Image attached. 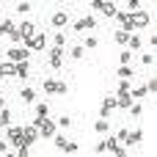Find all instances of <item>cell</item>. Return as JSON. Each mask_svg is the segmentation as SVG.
Instances as JSON below:
<instances>
[{"label": "cell", "mask_w": 157, "mask_h": 157, "mask_svg": "<svg viewBox=\"0 0 157 157\" xmlns=\"http://www.w3.org/2000/svg\"><path fill=\"white\" fill-rule=\"evenodd\" d=\"M33 127L39 130V138H52V135L58 132V124H55V121H50L47 116H44V119H41V116H36Z\"/></svg>", "instance_id": "1"}, {"label": "cell", "mask_w": 157, "mask_h": 157, "mask_svg": "<svg viewBox=\"0 0 157 157\" xmlns=\"http://www.w3.org/2000/svg\"><path fill=\"white\" fill-rule=\"evenodd\" d=\"M102 149H105V152H110V155H119V157L127 155V149H124V146L119 144V138H113V135H108V138L102 141Z\"/></svg>", "instance_id": "2"}, {"label": "cell", "mask_w": 157, "mask_h": 157, "mask_svg": "<svg viewBox=\"0 0 157 157\" xmlns=\"http://www.w3.org/2000/svg\"><path fill=\"white\" fill-rule=\"evenodd\" d=\"M22 47H28V50H44V47H47V36H44V33H33L30 39H25Z\"/></svg>", "instance_id": "3"}, {"label": "cell", "mask_w": 157, "mask_h": 157, "mask_svg": "<svg viewBox=\"0 0 157 157\" xmlns=\"http://www.w3.org/2000/svg\"><path fill=\"white\" fill-rule=\"evenodd\" d=\"M8 58H11V63H22V61L30 58V50L28 47H11L8 50Z\"/></svg>", "instance_id": "4"}, {"label": "cell", "mask_w": 157, "mask_h": 157, "mask_svg": "<svg viewBox=\"0 0 157 157\" xmlns=\"http://www.w3.org/2000/svg\"><path fill=\"white\" fill-rule=\"evenodd\" d=\"M91 6H94L97 11H102L105 17H116V11H119V8H116V3H108V0H94Z\"/></svg>", "instance_id": "5"}, {"label": "cell", "mask_w": 157, "mask_h": 157, "mask_svg": "<svg viewBox=\"0 0 157 157\" xmlns=\"http://www.w3.org/2000/svg\"><path fill=\"white\" fill-rule=\"evenodd\" d=\"M130 19H132V28H146L152 17H149L146 11H141V8H138V11H132V14H130Z\"/></svg>", "instance_id": "6"}, {"label": "cell", "mask_w": 157, "mask_h": 157, "mask_svg": "<svg viewBox=\"0 0 157 157\" xmlns=\"http://www.w3.org/2000/svg\"><path fill=\"white\" fill-rule=\"evenodd\" d=\"M39 141V130L36 127H22V146H33Z\"/></svg>", "instance_id": "7"}, {"label": "cell", "mask_w": 157, "mask_h": 157, "mask_svg": "<svg viewBox=\"0 0 157 157\" xmlns=\"http://www.w3.org/2000/svg\"><path fill=\"white\" fill-rule=\"evenodd\" d=\"M94 25H97V19H94L91 14H86V17H80V19L75 22V30H77V33H83V30H91Z\"/></svg>", "instance_id": "8"}, {"label": "cell", "mask_w": 157, "mask_h": 157, "mask_svg": "<svg viewBox=\"0 0 157 157\" xmlns=\"http://www.w3.org/2000/svg\"><path fill=\"white\" fill-rule=\"evenodd\" d=\"M8 146H22V127H8Z\"/></svg>", "instance_id": "9"}, {"label": "cell", "mask_w": 157, "mask_h": 157, "mask_svg": "<svg viewBox=\"0 0 157 157\" xmlns=\"http://www.w3.org/2000/svg\"><path fill=\"white\" fill-rule=\"evenodd\" d=\"M116 19L121 22V30H132V19H130V11H116Z\"/></svg>", "instance_id": "10"}, {"label": "cell", "mask_w": 157, "mask_h": 157, "mask_svg": "<svg viewBox=\"0 0 157 157\" xmlns=\"http://www.w3.org/2000/svg\"><path fill=\"white\" fill-rule=\"evenodd\" d=\"M17 30H19V36H22V44H25V39H30V36L36 33V25H33V22H22Z\"/></svg>", "instance_id": "11"}, {"label": "cell", "mask_w": 157, "mask_h": 157, "mask_svg": "<svg viewBox=\"0 0 157 157\" xmlns=\"http://www.w3.org/2000/svg\"><path fill=\"white\" fill-rule=\"evenodd\" d=\"M61 58H63V47H55V50L50 52V66H52V69H61V63H63Z\"/></svg>", "instance_id": "12"}, {"label": "cell", "mask_w": 157, "mask_h": 157, "mask_svg": "<svg viewBox=\"0 0 157 157\" xmlns=\"http://www.w3.org/2000/svg\"><path fill=\"white\" fill-rule=\"evenodd\" d=\"M28 75H30V69H28V61H22V63H14V77L25 80Z\"/></svg>", "instance_id": "13"}, {"label": "cell", "mask_w": 157, "mask_h": 157, "mask_svg": "<svg viewBox=\"0 0 157 157\" xmlns=\"http://www.w3.org/2000/svg\"><path fill=\"white\" fill-rule=\"evenodd\" d=\"M66 22H69V14H66V11H55V14H52V25H55V28H63Z\"/></svg>", "instance_id": "14"}, {"label": "cell", "mask_w": 157, "mask_h": 157, "mask_svg": "<svg viewBox=\"0 0 157 157\" xmlns=\"http://www.w3.org/2000/svg\"><path fill=\"white\" fill-rule=\"evenodd\" d=\"M130 105H132L130 94H116V108H130Z\"/></svg>", "instance_id": "15"}, {"label": "cell", "mask_w": 157, "mask_h": 157, "mask_svg": "<svg viewBox=\"0 0 157 157\" xmlns=\"http://www.w3.org/2000/svg\"><path fill=\"white\" fill-rule=\"evenodd\" d=\"M141 144V132L135 130V132H127V138H124V146H138Z\"/></svg>", "instance_id": "16"}, {"label": "cell", "mask_w": 157, "mask_h": 157, "mask_svg": "<svg viewBox=\"0 0 157 157\" xmlns=\"http://www.w3.org/2000/svg\"><path fill=\"white\" fill-rule=\"evenodd\" d=\"M0 77H14V63H0Z\"/></svg>", "instance_id": "17"}, {"label": "cell", "mask_w": 157, "mask_h": 157, "mask_svg": "<svg viewBox=\"0 0 157 157\" xmlns=\"http://www.w3.org/2000/svg\"><path fill=\"white\" fill-rule=\"evenodd\" d=\"M14 28H17V25H14L11 19H6V22H0V36H8V33H11Z\"/></svg>", "instance_id": "18"}, {"label": "cell", "mask_w": 157, "mask_h": 157, "mask_svg": "<svg viewBox=\"0 0 157 157\" xmlns=\"http://www.w3.org/2000/svg\"><path fill=\"white\" fill-rule=\"evenodd\" d=\"M116 75H119L121 80H127V77H132V66H119V69H116Z\"/></svg>", "instance_id": "19"}, {"label": "cell", "mask_w": 157, "mask_h": 157, "mask_svg": "<svg viewBox=\"0 0 157 157\" xmlns=\"http://www.w3.org/2000/svg\"><path fill=\"white\" fill-rule=\"evenodd\" d=\"M41 88L44 94H55V80H41Z\"/></svg>", "instance_id": "20"}, {"label": "cell", "mask_w": 157, "mask_h": 157, "mask_svg": "<svg viewBox=\"0 0 157 157\" xmlns=\"http://www.w3.org/2000/svg\"><path fill=\"white\" fill-rule=\"evenodd\" d=\"M130 88H132V83H130V80H121L119 88H116V94H130Z\"/></svg>", "instance_id": "21"}, {"label": "cell", "mask_w": 157, "mask_h": 157, "mask_svg": "<svg viewBox=\"0 0 157 157\" xmlns=\"http://www.w3.org/2000/svg\"><path fill=\"white\" fill-rule=\"evenodd\" d=\"M130 97H132V99H144V97H146V88H144V86H141V88H130Z\"/></svg>", "instance_id": "22"}, {"label": "cell", "mask_w": 157, "mask_h": 157, "mask_svg": "<svg viewBox=\"0 0 157 157\" xmlns=\"http://www.w3.org/2000/svg\"><path fill=\"white\" fill-rule=\"evenodd\" d=\"M113 36H116V41H119V44H127V39H130V33H127V30H116Z\"/></svg>", "instance_id": "23"}, {"label": "cell", "mask_w": 157, "mask_h": 157, "mask_svg": "<svg viewBox=\"0 0 157 157\" xmlns=\"http://www.w3.org/2000/svg\"><path fill=\"white\" fill-rule=\"evenodd\" d=\"M55 94H63V97H66V94H69V86L61 83V80H55Z\"/></svg>", "instance_id": "24"}, {"label": "cell", "mask_w": 157, "mask_h": 157, "mask_svg": "<svg viewBox=\"0 0 157 157\" xmlns=\"http://www.w3.org/2000/svg\"><path fill=\"white\" fill-rule=\"evenodd\" d=\"M22 99H25V102H33V99H36V91H33V88H22Z\"/></svg>", "instance_id": "25"}, {"label": "cell", "mask_w": 157, "mask_h": 157, "mask_svg": "<svg viewBox=\"0 0 157 157\" xmlns=\"http://www.w3.org/2000/svg\"><path fill=\"white\" fill-rule=\"evenodd\" d=\"M94 130H97V132H102V135H105V132H108V119H99V121H97V124H94Z\"/></svg>", "instance_id": "26"}, {"label": "cell", "mask_w": 157, "mask_h": 157, "mask_svg": "<svg viewBox=\"0 0 157 157\" xmlns=\"http://www.w3.org/2000/svg\"><path fill=\"white\" fill-rule=\"evenodd\" d=\"M8 121H11V113L3 108V110H0V127H8Z\"/></svg>", "instance_id": "27"}, {"label": "cell", "mask_w": 157, "mask_h": 157, "mask_svg": "<svg viewBox=\"0 0 157 157\" xmlns=\"http://www.w3.org/2000/svg\"><path fill=\"white\" fill-rule=\"evenodd\" d=\"M130 58H132V55H130V50H124V52L119 55V63H121V66H130Z\"/></svg>", "instance_id": "28"}, {"label": "cell", "mask_w": 157, "mask_h": 157, "mask_svg": "<svg viewBox=\"0 0 157 157\" xmlns=\"http://www.w3.org/2000/svg\"><path fill=\"white\" fill-rule=\"evenodd\" d=\"M47 113H50V108H47L44 102H39V105H36V116H41V119H44Z\"/></svg>", "instance_id": "29"}, {"label": "cell", "mask_w": 157, "mask_h": 157, "mask_svg": "<svg viewBox=\"0 0 157 157\" xmlns=\"http://www.w3.org/2000/svg\"><path fill=\"white\" fill-rule=\"evenodd\" d=\"M8 39H11L14 44H22V36H19V30H17V28H14L11 33H8Z\"/></svg>", "instance_id": "30"}, {"label": "cell", "mask_w": 157, "mask_h": 157, "mask_svg": "<svg viewBox=\"0 0 157 157\" xmlns=\"http://www.w3.org/2000/svg\"><path fill=\"white\" fill-rule=\"evenodd\" d=\"M127 44H130V50H138V47H141V39H138V36H130Z\"/></svg>", "instance_id": "31"}, {"label": "cell", "mask_w": 157, "mask_h": 157, "mask_svg": "<svg viewBox=\"0 0 157 157\" xmlns=\"http://www.w3.org/2000/svg\"><path fill=\"white\" fill-rule=\"evenodd\" d=\"M110 110H113L110 105H102V108H99V119H110Z\"/></svg>", "instance_id": "32"}, {"label": "cell", "mask_w": 157, "mask_h": 157, "mask_svg": "<svg viewBox=\"0 0 157 157\" xmlns=\"http://www.w3.org/2000/svg\"><path fill=\"white\" fill-rule=\"evenodd\" d=\"M52 141H55V146H58V149H63V146H66V138H63V135H58V132L52 135Z\"/></svg>", "instance_id": "33"}, {"label": "cell", "mask_w": 157, "mask_h": 157, "mask_svg": "<svg viewBox=\"0 0 157 157\" xmlns=\"http://www.w3.org/2000/svg\"><path fill=\"white\" fill-rule=\"evenodd\" d=\"M144 88H146V94H155V91H157V80L152 77V80H149V83H146Z\"/></svg>", "instance_id": "34"}, {"label": "cell", "mask_w": 157, "mask_h": 157, "mask_svg": "<svg viewBox=\"0 0 157 157\" xmlns=\"http://www.w3.org/2000/svg\"><path fill=\"white\" fill-rule=\"evenodd\" d=\"M55 124H58V127H63V130H66V127H69V124H72V119H69V116H61V119H58V121H55Z\"/></svg>", "instance_id": "35"}, {"label": "cell", "mask_w": 157, "mask_h": 157, "mask_svg": "<svg viewBox=\"0 0 157 157\" xmlns=\"http://www.w3.org/2000/svg\"><path fill=\"white\" fill-rule=\"evenodd\" d=\"M61 152H66V155H72V152H77V144H72V141H66V146H63Z\"/></svg>", "instance_id": "36"}, {"label": "cell", "mask_w": 157, "mask_h": 157, "mask_svg": "<svg viewBox=\"0 0 157 157\" xmlns=\"http://www.w3.org/2000/svg\"><path fill=\"white\" fill-rule=\"evenodd\" d=\"M28 11H30V3H19L17 6V14H28Z\"/></svg>", "instance_id": "37"}, {"label": "cell", "mask_w": 157, "mask_h": 157, "mask_svg": "<svg viewBox=\"0 0 157 157\" xmlns=\"http://www.w3.org/2000/svg\"><path fill=\"white\" fill-rule=\"evenodd\" d=\"M97 44H99V41H97V39H94V36H86V47H88V50H94V47H97Z\"/></svg>", "instance_id": "38"}, {"label": "cell", "mask_w": 157, "mask_h": 157, "mask_svg": "<svg viewBox=\"0 0 157 157\" xmlns=\"http://www.w3.org/2000/svg\"><path fill=\"white\" fill-rule=\"evenodd\" d=\"M141 61H144L146 66H152V63H155V55H152V52H146V55H141Z\"/></svg>", "instance_id": "39"}, {"label": "cell", "mask_w": 157, "mask_h": 157, "mask_svg": "<svg viewBox=\"0 0 157 157\" xmlns=\"http://www.w3.org/2000/svg\"><path fill=\"white\" fill-rule=\"evenodd\" d=\"M127 110H130V113H132V116H141V105H138V102H132V105H130V108H127Z\"/></svg>", "instance_id": "40"}, {"label": "cell", "mask_w": 157, "mask_h": 157, "mask_svg": "<svg viewBox=\"0 0 157 157\" xmlns=\"http://www.w3.org/2000/svg\"><path fill=\"white\" fill-rule=\"evenodd\" d=\"M63 44H66V36L58 33V36H55V47H63Z\"/></svg>", "instance_id": "41"}, {"label": "cell", "mask_w": 157, "mask_h": 157, "mask_svg": "<svg viewBox=\"0 0 157 157\" xmlns=\"http://www.w3.org/2000/svg\"><path fill=\"white\" fill-rule=\"evenodd\" d=\"M17 157H28V146H17Z\"/></svg>", "instance_id": "42"}, {"label": "cell", "mask_w": 157, "mask_h": 157, "mask_svg": "<svg viewBox=\"0 0 157 157\" xmlns=\"http://www.w3.org/2000/svg\"><path fill=\"white\" fill-rule=\"evenodd\" d=\"M138 6H141L138 0H130V3H127V8H130V11H138Z\"/></svg>", "instance_id": "43"}, {"label": "cell", "mask_w": 157, "mask_h": 157, "mask_svg": "<svg viewBox=\"0 0 157 157\" xmlns=\"http://www.w3.org/2000/svg\"><path fill=\"white\" fill-rule=\"evenodd\" d=\"M72 58H83V47H75L72 50Z\"/></svg>", "instance_id": "44"}, {"label": "cell", "mask_w": 157, "mask_h": 157, "mask_svg": "<svg viewBox=\"0 0 157 157\" xmlns=\"http://www.w3.org/2000/svg\"><path fill=\"white\" fill-rule=\"evenodd\" d=\"M6 152H8V144H6V141H0V155H6Z\"/></svg>", "instance_id": "45"}, {"label": "cell", "mask_w": 157, "mask_h": 157, "mask_svg": "<svg viewBox=\"0 0 157 157\" xmlns=\"http://www.w3.org/2000/svg\"><path fill=\"white\" fill-rule=\"evenodd\" d=\"M3 108H6V97H0V110H3Z\"/></svg>", "instance_id": "46"}]
</instances>
